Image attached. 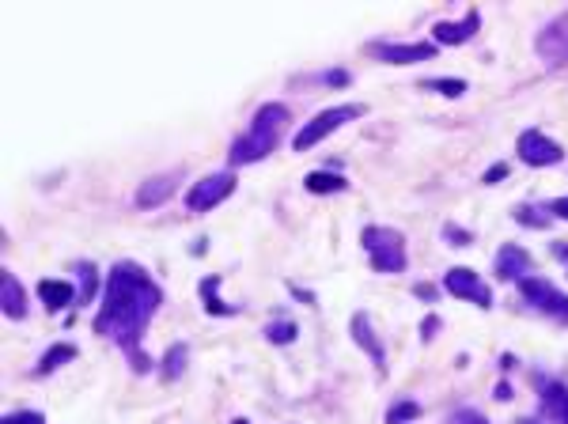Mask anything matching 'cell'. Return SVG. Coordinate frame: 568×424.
Masks as SVG:
<instances>
[{"label":"cell","instance_id":"7c38bea8","mask_svg":"<svg viewBox=\"0 0 568 424\" xmlns=\"http://www.w3.org/2000/svg\"><path fill=\"white\" fill-rule=\"evenodd\" d=\"M175 186H178V171H175V175L148 178L141 190H137V205H141V209H156V205H163L167 197L175 194Z\"/></svg>","mask_w":568,"mask_h":424},{"label":"cell","instance_id":"5bb4252c","mask_svg":"<svg viewBox=\"0 0 568 424\" xmlns=\"http://www.w3.org/2000/svg\"><path fill=\"white\" fill-rule=\"evenodd\" d=\"M38 296H42V303H46L50 311H65V307L80 296V288H72L69 281H38Z\"/></svg>","mask_w":568,"mask_h":424},{"label":"cell","instance_id":"9a60e30c","mask_svg":"<svg viewBox=\"0 0 568 424\" xmlns=\"http://www.w3.org/2000/svg\"><path fill=\"white\" fill-rule=\"evenodd\" d=\"M353 337L368 349V356H372L375 364L383 368L387 364V353H383V345H379V337H375V330H372V322H368V315H356L353 318Z\"/></svg>","mask_w":568,"mask_h":424},{"label":"cell","instance_id":"ba28073f","mask_svg":"<svg viewBox=\"0 0 568 424\" xmlns=\"http://www.w3.org/2000/svg\"><path fill=\"white\" fill-rule=\"evenodd\" d=\"M515 152H519V159L527 163V167H553V163H561V144L550 141L546 133H538V129H527L523 137H519V144H515Z\"/></svg>","mask_w":568,"mask_h":424},{"label":"cell","instance_id":"603a6c76","mask_svg":"<svg viewBox=\"0 0 568 424\" xmlns=\"http://www.w3.org/2000/svg\"><path fill=\"white\" fill-rule=\"evenodd\" d=\"M428 91H444L447 99H459L462 91H466V80H425Z\"/></svg>","mask_w":568,"mask_h":424},{"label":"cell","instance_id":"4dcf8cb0","mask_svg":"<svg viewBox=\"0 0 568 424\" xmlns=\"http://www.w3.org/2000/svg\"><path fill=\"white\" fill-rule=\"evenodd\" d=\"M436 326H440V322H436V318H428V322H425V341H432V334H436Z\"/></svg>","mask_w":568,"mask_h":424},{"label":"cell","instance_id":"ffe728a7","mask_svg":"<svg viewBox=\"0 0 568 424\" xmlns=\"http://www.w3.org/2000/svg\"><path fill=\"white\" fill-rule=\"evenodd\" d=\"M182 368H186V345L167 349V356H163V379H178Z\"/></svg>","mask_w":568,"mask_h":424},{"label":"cell","instance_id":"d6986e66","mask_svg":"<svg viewBox=\"0 0 568 424\" xmlns=\"http://www.w3.org/2000/svg\"><path fill=\"white\" fill-rule=\"evenodd\" d=\"M69 360H76V345H54V349H46V356L38 360V375H50V371L69 364Z\"/></svg>","mask_w":568,"mask_h":424},{"label":"cell","instance_id":"44dd1931","mask_svg":"<svg viewBox=\"0 0 568 424\" xmlns=\"http://www.w3.org/2000/svg\"><path fill=\"white\" fill-rule=\"evenodd\" d=\"M515 220H519L523 228H550V216L542 209H534V205H519V209H515Z\"/></svg>","mask_w":568,"mask_h":424},{"label":"cell","instance_id":"30bf717a","mask_svg":"<svg viewBox=\"0 0 568 424\" xmlns=\"http://www.w3.org/2000/svg\"><path fill=\"white\" fill-rule=\"evenodd\" d=\"M531 254L523 247H515V243H508V247H500L497 254V277L500 281H523V277H531Z\"/></svg>","mask_w":568,"mask_h":424},{"label":"cell","instance_id":"7a4b0ae2","mask_svg":"<svg viewBox=\"0 0 568 424\" xmlns=\"http://www.w3.org/2000/svg\"><path fill=\"white\" fill-rule=\"evenodd\" d=\"M284 125H288V110L281 103H269L262 106L258 114H254V122L250 129L239 137V141L231 144V167H247V163H258V159H266L284 137Z\"/></svg>","mask_w":568,"mask_h":424},{"label":"cell","instance_id":"d4e9b609","mask_svg":"<svg viewBox=\"0 0 568 424\" xmlns=\"http://www.w3.org/2000/svg\"><path fill=\"white\" fill-rule=\"evenodd\" d=\"M421 413V406L417 402H402V406H394L391 413H387V424H402V421H413Z\"/></svg>","mask_w":568,"mask_h":424},{"label":"cell","instance_id":"5b68a950","mask_svg":"<svg viewBox=\"0 0 568 424\" xmlns=\"http://www.w3.org/2000/svg\"><path fill=\"white\" fill-rule=\"evenodd\" d=\"M235 175L231 171H220V175H209L201 178V182H194L190 186V194H186V209L190 212H209L216 209L220 201H228L231 194H235Z\"/></svg>","mask_w":568,"mask_h":424},{"label":"cell","instance_id":"ac0fdd59","mask_svg":"<svg viewBox=\"0 0 568 424\" xmlns=\"http://www.w3.org/2000/svg\"><path fill=\"white\" fill-rule=\"evenodd\" d=\"M216 288H220V277H205V281H201V300L209 307V315H235L239 307H228V303L216 296Z\"/></svg>","mask_w":568,"mask_h":424},{"label":"cell","instance_id":"83f0119b","mask_svg":"<svg viewBox=\"0 0 568 424\" xmlns=\"http://www.w3.org/2000/svg\"><path fill=\"white\" fill-rule=\"evenodd\" d=\"M504 175H508V163H497V167H489V171H485V182H500Z\"/></svg>","mask_w":568,"mask_h":424},{"label":"cell","instance_id":"52a82bcc","mask_svg":"<svg viewBox=\"0 0 568 424\" xmlns=\"http://www.w3.org/2000/svg\"><path fill=\"white\" fill-rule=\"evenodd\" d=\"M444 288L455 296V300H466V303H478L481 311L493 303V292H489V284L481 281L474 269H447L444 277Z\"/></svg>","mask_w":568,"mask_h":424},{"label":"cell","instance_id":"f1b7e54d","mask_svg":"<svg viewBox=\"0 0 568 424\" xmlns=\"http://www.w3.org/2000/svg\"><path fill=\"white\" fill-rule=\"evenodd\" d=\"M444 235H447V239H455L459 247H466V243H470V235H466V231H459V228H451V224L444 228Z\"/></svg>","mask_w":568,"mask_h":424},{"label":"cell","instance_id":"cb8c5ba5","mask_svg":"<svg viewBox=\"0 0 568 424\" xmlns=\"http://www.w3.org/2000/svg\"><path fill=\"white\" fill-rule=\"evenodd\" d=\"M80 277H84V281H80V296H76V300L88 303L91 296H95V265H91V262L80 265Z\"/></svg>","mask_w":568,"mask_h":424},{"label":"cell","instance_id":"4316f807","mask_svg":"<svg viewBox=\"0 0 568 424\" xmlns=\"http://www.w3.org/2000/svg\"><path fill=\"white\" fill-rule=\"evenodd\" d=\"M451 424H489L481 413H474V409H459L455 417H451Z\"/></svg>","mask_w":568,"mask_h":424},{"label":"cell","instance_id":"4fadbf2b","mask_svg":"<svg viewBox=\"0 0 568 424\" xmlns=\"http://www.w3.org/2000/svg\"><path fill=\"white\" fill-rule=\"evenodd\" d=\"M0 303H4V315L8 318H27V292H23V284L12 273L0 277Z\"/></svg>","mask_w":568,"mask_h":424},{"label":"cell","instance_id":"8992f818","mask_svg":"<svg viewBox=\"0 0 568 424\" xmlns=\"http://www.w3.org/2000/svg\"><path fill=\"white\" fill-rule=\"evenodd\" d=\"M519 292H523V300L531 303L534 311L557 318V322H568V296H561L550 281H542V277H523V281H519Z\"/></svg>","mask_w":568,"mask_h":424},{"label":"cell","instance_id":"277c9868","mask_svg":"<svg viewBox=\"0 0 568 424\" xmlns=\"http://www.w3.org/2000/svg\"><path fill=\"white\" fill-rule=\"evenodd\" d=\"M360 114H364V106H360V103L330 106V110L315 114V118H311V122H307L300 133H296V152H307V148H315L322 137H330L334 129H341V125L353 122V118H360Z\"/></svg>","mask_w":568,"mask_h":424},{"label":"cell","instance_id":"e0dca14e","mask_svg":"<svg viewBox=\"0 0 568 424\" xmlns=\"http://www.w3.org/2000/svg\"><path fill=\"white\" fill-rule=\"evenodd\" d=\"M303 186H307L311 194H341V190H345L349 182H345V178H341V175H326V171H311Z\"/></svg>","mask_w":568,"mask_h":424},{"label":"cell","instance_id":"d6a6232c","mask_svg":"<svg viewBox=\"0 0 568 424\" xmlns=\"http://www.w3.org/2000/svg\"><path fill=\"white\" fill-rule=\"evenodd\" d=\"M519 424H538V421H519Z\"/></svg>","mask_w":568,"mask_h":424},{"label":"cell","instance_id":"8fae6325","mask_svg":"<svg viewBox=\"0 0 568 424\" xmlns=\"http://www.w3.org/2000/svg\"><path fill=\"white\" fill-rule=\"evenodd\" d=\"M478 27H481L478 12H466L459 23H436V31H432V35H436L440 46H462L470 35H478Z\"/></svg>","mask_w":568,"mask_h":424},{"label":"cell","instance_id":"6da1fadb","mask_svg":"<svg viewBox=\"0 0 568 424\" xmlns=\"http://www.w3.org/2000/svg\"><path fill=\"white\" fill-rule=\"evenodd\" d=\"M163 303L160 284L148 277V269H141L137 262H118L107 277V300L95 315V334L114 337L125 349V356L133 360V371H148L152 360L148 353H141L144 326L152 322L156 307Z\"/></svg>","mask_w":568,"mask_h":424},{"label":"cell","instance_id":"2e32d148","mask_svg":"<svg viewBox=\"0 0 568 424\" xmlns=\"http://www.w3.org/2000/svg\"><path fill=\"white\" fill-rule=\"evenodd\" d=\"M542 406H546V413H550L553 421L568 424V390L565 387L550 383V387H546V398H542Z\"/></svg>","mask_w":568,"mask_h":424},{"label":"cell","instance_id":"1f68e13d","mask_svg":"<svg viewBox=\"0 0 568 424\" xmlns=\"http://www.w3.org/2000/svg\"><path fill=\"white\" fill-rule=\"evenodd\" d=\"M553 254H557V258H568V243H553Z\"/></svg>","mask_w":568,"mask_h":424},{"label":"cell","instance_id":"f546056e","mask_svg":"<svg viewBox=\"0 0 568 424\" xmlns=\"http://www.w3.org/2000/svg\"><path fill=\"white\" fill-rule=\"evenodd\" d=\"M550 212H557V216H565V220H568V197H557V201H550Z\"/></svg>","mask_w":568,"mask_h":424},{"label":"cell","instance_id":"3957f363","mask_svg":"<svg viewBox=\"0 0 568 424\" xmlns=\"http://www.w3.org/2000/svg\"><path fill=\"white\" fill-rule=\"evenodd\" d=\"M360 243L368 250V262H372L375 273H402L406 269V235L398 228H364Z\"/></svg>","mask_w":568,"mask_h":424},{"label":"cell","instance_id":"484cf974","mask_svg":"<svg viewBox=\"0 0 568 424\" xmlns=\"http://www.w3.org/2000/svg\"><path fill=\"white\" fill-rule=\"evenodd\" d=\"M4 424H46V417L35 413V409H23V413H8Z\"/></svg>","mask_w":568,"mask_h":424},{"label":"cell","instance_id":"836d02e7","mask_svg":"<svg viewBox=\"0 0 568 424\" xmlns=\"http://www.w3.org/2000/svg\"><path fill=\"white\" fill-rule=\"evenodd\" d=\"M231 424H247V421H231Z\"/></svg>","mask_w":568,"mask_h":424},{"label":"cell","instance_id":"9c48e42d","mask_svg":"<svg viewBox=\"0 0 568 424\" xmlns=\"http://www.w3.org/2000/svg\"><path fill=\"white\" fill-rule=\"evenodd\" d=\"M372 57L379 61H387V65H417V61H428L436 46H428V42H409V46H398V42H372L368 46Z\"/></svg>","mask_w":568,"mask_h":424},{"label":"cell","instance_id":"7402d4cb","mask_svg":"<svg viewBox=\"0 0 568 424\" xmlns=\"http://www.w3.org/2000/svg\"><path fill=\"white\" fill-rule=\"evenodd\" d=\"M266 337L273 341V345H288V341H296V337H300V330H296V322H269Z\"/></svg>","mask_w":568,"mask_h":424}]
</instances>
